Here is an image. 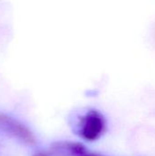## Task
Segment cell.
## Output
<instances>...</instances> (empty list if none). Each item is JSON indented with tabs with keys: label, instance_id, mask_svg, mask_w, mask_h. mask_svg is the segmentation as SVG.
<instances>
[{
	"label": "cell",
	"instance_id": "cell-1",
	"mask_svg": "<svg viewBox=\"0 0 155 156\" xmlns=\"http://www.w3.org/2000/svg\"><path fill=\"white\" fill-rule=\"evenodd\" d=\"M103 130V121L101 117L91 112L89 113L82 124V135L87 140H95L97 139Z\"/></svg>",
	"mask_w": 155,
	"mask_h": 156
}]
</instances>
